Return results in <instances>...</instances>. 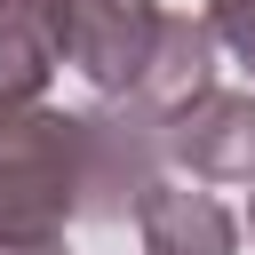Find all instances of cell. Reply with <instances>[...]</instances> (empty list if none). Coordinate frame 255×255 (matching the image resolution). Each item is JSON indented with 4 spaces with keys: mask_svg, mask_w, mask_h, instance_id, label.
<instances>
[{
    "mask_svg": "<svg viewBox=\"0 0 255 255\" xmlns=\"http://www.w3.org/2000/svg\"><path fill=\"white\" fill-rule=\"evenodd\" d=\"M215 32H207V16H191V8H159V40H151V64H143V80H135V96L167 120V112H183L191 96H207L215 88Z\"/></svg>",
    "mask_w": 255,
    "mask_h": 255,
    "instance_id": "cell-7",
    "label": "cell"
},
{
    "mask_svg": "<svg viewBox=\"0 0 255 255\" xmlns=\"http://www.w3.org/2000/svg\"><path fill=\"white\" fill-rule=\"evenodd\" d=\"M135 239H143V255H239V223H231V207L215 199V191H199V183H151L143 191V207H135Z\"/></svg>",
    "mask_w": 255,
    "mask_h": 255,
    "instance_id": "cell-5",
    "label": "cell"
},
{
    "mask_svg": "<svg viewBox=\"0 0 255 255\" xmlns=\"http://www.w3.org/2000/svg\"><path fill=\"white\" fill-rule=\"evenodd\" d=\"M207 32L239 72H255V0H207Z\"/></svg>",
    "mask_w": 255,
    "mask_h": 255,
    "instance_id": "cell-8",
    "label": "cell"
},
{
    "mask_svg": "<svg viewBox=\"0 0 255 255\" xmlns=\"http://www.w3.org/2000/svg\"><path fill=\"white\" fill-rule=\"evenodd\" d=\"M167 167H183V183H255V96L207 88L167 112Z\"/></svg>",
    "mask_w": 255,
    "mask_h": 255,
    "instance_id": "cell-4",
    "label": "cell"
},
{
    "mask_svg": "<svg viewBox=\"0 0 255 255\" xmlns=\"http://www.w3.org/2000/svg\"><path fill=\"white\" fill-rule=\"evenodd\" d=\"M64 72V0H0V104H48Z\"/></svg>",
    "mask_w": 255,
    "mask_h": 255,
    "instance_id": "cell-6",
    "label": "cell"
},
{
    "mask_svg": "<svg viewBox=\"0 0 255 255\" xmlns=\"http://www.w3.org/2000/svg\"><path fill=\"white\" fill-rule=\"evenodd\" d=\"M159 40V0H64V64L96 96H135Z\"/></svg>",
    "mask_w": 255,
    "mask_h": 255,
    "instance_id": "cell-3",
    "label": "cell"
},
{
    "mask_svg": "<svg viewBox=\"0 0 255 255\" xmlns=\"http://www.w3.org/2000/svg\"><path fill=\"white\" fill-rule=\"evenodd\" d=\"M247 223H255V215H247Z\"/></svg>",
    "mask_w": 255,
    "mask_h": 255,
    "instance_id": "cell-9",
    "label": "cell"
},
{
    "mask_svg": "<svg viewBox=\"0 0 255 255\" xmlns=\"http://www.w3.org/2000/svg\"><path fill=\"white\" fill-rule=\"evenodd\" d=\"M80 151H88L80 223H120V215L143 207V191L167 167V120L143 96H96L80 112Z\"/></svg>",
    "mask_w": 255,
    "mask_h": 255,
    "instance_id": "cell-2",
    "label": "cell"
},
{
    "mask_svg": "<svg viewBox=\"0 0 255 255\" xmlns=\"http://www.w3.org/2000/svg\"><path fill=\"white\" fill-rule=\"evenodd\" d=\"M80 112L56 104H0V255L16 247H64L80 223Z\"/></svg>",
    "mask_w": 255,
    "mask_h": 255,
    "instance_id": "cell-1",
    "label": "cell"
}]
</instances>
